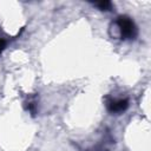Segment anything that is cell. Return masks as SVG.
Returning <instances> with one entry per match:
<instances>
[{"instance_id":"6da1fadb","label":"cell","mask_w":151,"mask_h":151,"mask_svg":"<svg viewBox=\"0 0 151 151\" xmlns=\"http://www.w3.org/2000/svg\"><path fill=\"white\" fill-rule=\"evenodd\" d=\"M119 31L123 38H133L136 34V28L133 22L129 18H120L118 21Z\"/></svg>"},{"instance_id":"7a4b0ae2","label":"cell","mask_w":151,"mask_h":151,"mask_svg":"<svg viewBox=\"0 0 151 151\" xmlns=\"http://www.w3.org/2000/svg\"><path fill=\"white\" fill-rule=\"evenodd\" d=\"M126 107H127V101L126 100H123V99L114 100V101H112L110 104V111H112V112H122Z\"/></svg>"},{"instance_id":"3957f363","label":"cell","mask_w":151,"mask_h":151,"mask_svg":"<svg viewBox=\"0 0 151 151\" xmlns=\"http://www.w3.org/2000/svg\"><path fill=\"white\" fill-rule=\"evenodd\" d=\"M4 46H5V42H4L2 40H0V52H1V50L4 48Z\"/></svg>"}]
</instances>
